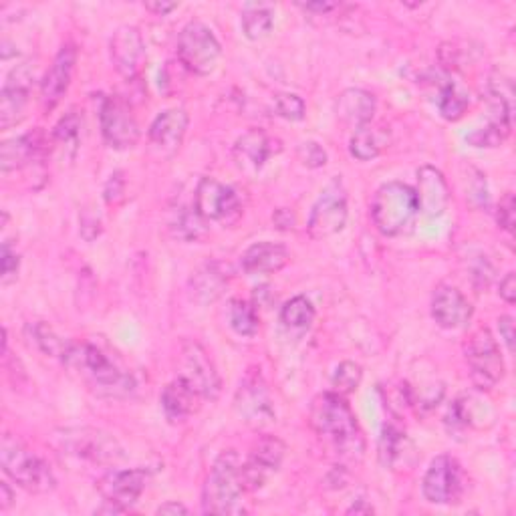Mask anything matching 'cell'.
<instances>
[{
	"instance_id": "cell-35",
	"label": "cell",
	"mask_w": 516,
	"mask_h": 516,
	"mask_svg": "<svg viewBox=\"0 0 516 516\" xmlns=\"http://www.w3.org/2000/svg\"><path fill=\"white\" fill-rule=\"evenodd\" d=\"M281 321L285 323V327L295 329V331H305L311 327V323L315 321V307L313 303L299 295L293 297L291 301L285 303V307L281 309Z\"/></svg>"
},
{
	"instance_id": "cell-31",
	"label": "cell",
	"mask_w": 516,
	"mask_h": 516,
	"mask_svg": "<svg viewBox=\"0 0 516 516\" xmlns=\"http://www.w3.org/2000/svg\"><path fill=\"white\" fill-rule=\"evenodd\" d=\"M412 450V444L398 426H385L379 438V460L383 466L390 468H400L402 464L406 466V456Z\"/></svg>"
},
{
	"instance_id": "cell-20",
	"label": "cell",
	"mask_w": 516,
	"mask_h": 516,
	"mask_svg": "<svg viewBox=\"0 0 516 516\" xmlns=\"http://www.w3.org/2000/svg\"><path fill=\"white\" fill-rule=\"evenodd\" d=\"M47 150H49V140L45 138L41 129H35V132L3 142V146H0V166H3L5 174L21 170L41 160Z\"/></svg>"
},
{
	"instance_id": "cell-26",
	"label": "cell",
	"mask_w": 516,
	"mask_h": 516,
	"mask_svg": "<svg viewBox=\"0 0 516 516\" xmlns=\"http://www.w3.org/2000/svg\"><path fill=\"white\" fill-rule=\"evenodd\" d=\"M200 400V394L182 377L170 381L160 396L162 410L172 424L186 422L190 416H194L200 408Z\"/></svg>"
},
{
	"instance_id": "cell-34",
	"label": "cell",
	"mask_w": 516,
	"mask_h": 516,
	"mask_svg": "<svg viewBox=\"0 0 516 516\" xmlns=\"http://www.w3.org/2000/svg\"><path fill=\"white\" fill-rule=\"evenodd\" d=\"M27 337H29L31 345H35L41 353H45L49 357H57V359H63V355L69 347V343L63 337H59L55 333V329L45 321L27 325Z\"/></svg>"
},
{
	"instance_id": "cell-16",
	"label": "cell",
	"mask_w": 516,
	"mask_h": 516,
	"mask_svg": "<svg viewBox=\"0 0 516 516\" xmlns=\"http://www.w3.org/2000/svg\"><path fill=\"white\" fill-rule=\"evenodd\" d=\"M287 446L275 438L265 436L258 440L248 456V460L242 464V478L246 490H258L267 484V480L281 468L285 460Z\"/></svg>"
},
{
	"instance_id": "cell-10",
	"label": "cell",
	"mask_w": 516,
	"mask_h": 516,
	"mask_svg": "<svg viewBox=\"0 0 516 516\" xmlns=\"http://www.w3.org/2000/svg\"><path fill=\"white\" fill-rule=\"evenodd\" d=\"M234 408L238 416L252 428L269 426L275 420V406L263 375L250 369L234 396Z\"/></svg>"
},
{
	"instance_id": "cell-19",
	"label": "cell",
	"mask_w": 516,
	"mask_h": 516,
	"mask_svg": "<svg viewBox=\"0 0 516 516\" xmlns=\"http://www.w3.org/2000/svg\"><path fill=\"white\" fill-rule=\"evenodd\" d=\"M77 63V49L73 45H63L55 55L45 79L41 83V101L45 109H55L65 93L69 91Z\"/></svg>"
},
{
	"instance_id": "cell-55",
	"label": "cell",
	"mask_w": 516,
	"mask_h": 516,
	"mask_svg": "<svg viewBox=\"0 0 516 516\" xmlns=\"http://www.w3.org/2000/svg\"><path fill=\"white\" fill-rule=\"evenodd\" d=\"M347 512H349V514H353V512H355V514H361V512H367V514H369V512H373V508H371L369 504H363V500H359V504H353Z\"/></svg>"
},
{
	"instance_id": "cell-15",
	"label": "cell",
	"mask_w": 516,
	"mask_h": 516,
	"mask_svg": "<svg viewBox=\"0 0 516 516\" xmlns=\"http://www.w3.org/2000/svg\"><path fill=\"white\" fill-rule=\"evenodd\" d=\"M33 83L35 65L31 63H23L9 73L5 87L0 91V127L11 129L23 121Z\"/></svg>"
},
{
	"instance_id": "cell-37",
	"label": "cell",
	"mask_w": 516,
	"mask_h": 516,
	"mask_svg": "<svg viewBox=\"0 0 516 516\" xmlns=\"http://www.w3.org/2000/svg\"><path fill=\"white\" fill-rule=\"evenodd\" d=\"M510 127L512 123L490 119L484 127L476 129V132L468 136V144L474 148H498L508 138Z\"/></svg>"
},
{
	"instance_id": "cell-38",
	"label": "cell",
	"mask_w": 516,
	"mask_h": 516,
	"mask_svg": "<svg viewBox=\"0 0 516 516\" xmlns=\"http://www.w3.org/2000/svg\"><path fill=\"white\" fill-rule=\"evenodd\" d=\"M170 230L176 238L184 240V242H194L200 240L206 232L204 228V218L194 210H178V214L174 216V220L170 222Z\"/></svg>"
},
{
	"instance_id": "cell-41",
	"label": "cell",
	"mask_w": 516,
	"mask_h": 516,
	"mask_svg": "<svg viewBox=\"0 0 516 516\" xmlns=\"http://www.w3.org/2000/svg\"><path fill=\"white\" fill-rule=\"evenodd\" d=\"M466 198L468 202L474 206V208H488V202H490V196H488V186H486V176L468 166L466 168Z\"/></svg>"
},
{
	"instance_id": "cell-24",
	"label": "cell",
	"mask_w": 516,
	"mask_h": 516,
	"mask_svg": "<svg viewBox=\"0 0 516 516\" xmlns=\"http://www.w3.org/2000/svg\"><path fill=\"white\" fill-rule=\"evenodd\" d=\"M275 142L263 132V129H248L234 144V160L244 172H258L269 158L277 152Z\"/></svg>"
},
{
	"instance_id": "cell-45",
	"label": "cell",
	"mask_w": 516,
	"mask_h": 516,
	"mask_svg": "<svg viewBox=\"0 0 516 516\" xmlns=\"http://www.w3.org/2000/svg\"><path fill=\"white\" fill-rule=\"evenodd\" d=\"M496 220L504 232L512 234V230H514V196L510 192L500 200Z\"/></svg>"
},
{
	"instance_id": "cell-47",
	"label": "cell",
	"mask_w": 516,
	"mask_h": 516,
	"mask_svg": "<svg viewBox=\"0 0 516 516\" xmlns=\"http://www.w3.org/2000/svg\"><path fill=\"white\" fill-rule=\"evenodd\" d=\"M494 279V269L492 265L486 261V256H480L478 265L472 269V281L478 289H486Z\"/></svg>"
},
{
	"instance_id": "cell-12",
	"label": "cell",
	"mask_w": 516,
	"mask_h": 516,
	"mask_svg": "<svg viewBox=\"0 0 516 516\" xmlns=\"http://www.w3.org/2000/svg\"><path fill=\"white\" fill-rule=\"evenodd\" d=\"M347 194L345 188L341 184V180H333L319 196V200L315 202L309 222H307V230L311 234V238L315 240H323L329 236H335L337 232L343 230L345 222H347Z\"/></svg>"
},
{
	"instance_id": "cell-43",
	"label": "cell",
	"mask_w": 516,
	"mask_h": 516,
	"mask_svg": "<svg viewBox=\"0 0 516 516\" xmlns=\"http://www.w3.org/2000/svg\"><path fill=\"white\" fill-rule=\"evenodd\" d=\"M19 267H21V258L17 250L9 240L3 242V248H0V273H3L0 277H3V285H9L11 281L17 279Z\"/></svg>"
},
{
	"instance_id": "cell-7",
	"label": "cell",
	"mask_w": 516,
	"mask_h": 516,
	"mask_svg": "<svg viewBox=\"0 0 516 516\" xmlns=\"http://www.w3.org/2000/svg\"><path fill=\"white\" fill-rule=\"evenodd\" d=\"M222 55V47L212 33V29L200 21H190L180 37H178V59L180 63L194 75H210L218 59Z\"/></svg>"
},
{
	"instance_id": "cell-29",
	"label": "cell",
	"mask_w": 516,
	"mask_h": 516,
	"mask_svg": "<svg viewBox=\"0 0 516 516\" xmlns=\"http://www.w3.org/2000/svg\"><path fill=\"white\" fill-rule=\"evenodd\" d=\"M228 285V275L220 263H208L198 269L190 279V295L194 301L208 305L222 297Z\"/></svg>"
},
{
	"instance_id": "cell-32",
	"label": "cell",
	"mask_w": 516,
	"mask_h": 516,
	"mask_svg": "<svg viewBox=\"0 0 516 516\" xmlns=\"http://www.w3.org/2000/svg\"><path fill=\"white\" fill-rule=\"evenodd\" d=\"M240 25L248 41H261L275 27V11L271 5H248L242 11Z\"/></svg>"
},
{
	"instance_id": "cell-27",
	"label": "cell",
	"mask_w": 516,
	"mask_h": 516,
	"mask_svg": "<svg viewBox=\"0 0 516 516\" xmlns=\"http://www.w3.org/2000/svg\"><path fill=\"white\" fill-rule=\"evenodd\" d=\"M390 144H392L390 127L371 121L361 127H355V132L349 140V152L359 162H371L390 148Z\"/></svg>"
},
{
	"instance_id": "cell-14",
	"label": "cell",
	"mask_w": 516,
	"mask_h": 516,
	"mask_svg": "<svg viewBox=\"0 0 516 516\" xmlns=\"http://www.w3.org/2000/svg\"><path fill=\"white\" fill-rule=\"evenodd\" d=\"M424 498L432 504H454L464 492V474L456 458L442 454L432 460L424 480Z\"/></svg>"
},
{
	"instance_id": "cell-44",
	"label": "cell",
	"mask_w": 516,
	"mask_h": 516,
	"mask_svg": "<svg viewBox=\"0 0 516 516\" xmlns=\"http://www.w3.org/2000/svg\"><path fill=\"white\" fill-rule=\"evenodd\" d=\"M299 160L303 166L311 168V170H317V168H323L327 164V152L317 144V142H303L299 146Z\"/></svg>"
},
{
	"instance_id": "cell-39",
	"label": "cell",
	"mask_w": 516,
	"mask_h": 516,
	"mask_svg": "<svg viewBox=\"0 0 516 516\" xmlns=\"http://www.w3.org/2000/svg\"><path fill=\"white\" fill-rule=\"evenodd\" d=\"M361 377H363L361 365H357L353 361H343L337 365V369L333 373V379H331L333 390L341 396H349L359 387Z\"/></svg>"
},
{
	"instance_id": "cell-42",
	"label": "cell",
	"mask_w": 516,
	"mask_h": 516,
	"mask_svg": "<svg viewBox=\"0 0 516 516\" xmlns=\"http://www.w3.org/2000/svg\"><path fill=\"white\" fill-rule=\"evenodd\" d=\"M275 111L279 117L287 121H301L305 117V101L295 93H279L275 95Z\"/></svg>"
},
{
	"instance_id": "cell-2",
	"label": "cell",
	"mask_w": 516,
	"mask_h": 516,
	"mask_svg": "<svg viewBox=\"0 0 516 516\" xmlns=\"http://www.w3.org/2000/svg\"><path fill=\"white\" fill-rule=\"evenodd\" d=\"M61 361L69 369L77 371L99 396L127 398L136 390L134 375L123 371L113 359L91 343H69Z\"/></svg>"
},
{
	"instance_id": "cell-49",
	"label": "cell",
	"mask_w": 516,
	"mask_h": 516,
	"mask_svg": "<svg viewBox=\"0 0 516 516\" xmlns=\"http://www.w3.org/2000/svg\"><path fill=\"white\" fill-rule=\"evenodd\" d=\"M500 297L508 305H514V301H516V277H514V273H508L500 281Z\"/></svg>"
},
{
	"instance_id": "cell-33",
	"label": "cell",
	"mask_w": 516,
	"mask_h": 516,
	"mask_svg": "<svg viewBox=\"0 0 516 516\" xmlns=\"http://www.w3.org/2000/svg\"><path fill=\"white\" fill-rule=\"evenodd\" d=\"M468 95L452 81V79H440L438 81V109L444 119L458 121L464 117L468 109Z\"/></svg>"
},
{
	"instance_id": "cell-51",
	"label": "cell",
	"mask_w": 516,
	"mask_h": 516,
	"mask_svg": "<svg viewBox=\"0 0 516 516\" xmlns=\"http://www.w3.org/2000/svg\"><path fill=\"white\" fill-rule=\"evenodd\" d=\"M273 222H275V226H277L279 230H291V228H295L297 218H295L293 210L281 208V210H277V212L273 214Z\"/></svg>"
},
{
	"instance_id": "cell-40",
	"label": "cell",
	"mask_w": 516,
	"mask_h": 516,
	"mask_svg": "<svg viewBox=\"0 0 516 516\" xmlns=\"http://www.w3.org/2000/svg\"><path fill=\"white\" fill-rule=\"evenodd\" d=\"M81 125L83 119L77 111H69L65 117H61V121L57 123L55 132H53V140L57 144H61V148H77L79 144V134H81Z\"/></svg>"
},
{
	"instance_id": "cell-9",
	"label": "cell",
	"mask_w": 516,
	"mask_h": 516,
	"mask_svg": "<svg viewBox=\"0 0 516 516\" xmlns=\"http://www.w3.org/2000/svg\"><path fill=\"white\" fill-rule=\"evenodd\" d=\"M99 123L103 140L115 150H129L140 142V125L129 105L117 95L101 97Z\"/></svg>"
},
{
	"instance_id": "cell-52",
	"label": "cell",
	"mask_w": 516,
	"mask_h": 516,
	"mask_svg": "<svg viewBox=\"0 0 516 516\" xmlns=\"http://www.w3.org/2000/svg\"><path fill=\"white\" fill-rule=\"evenodd\" d=\"M146 9L152 11V13H156L158 17H166V15H170L172 11H176L178 5H176V3H160V0H158V3H148Z\"/></svg>"
},
{
	"instance_id": "cell-53",
	"label": "cell",
	"mask_w": 516,
	"mask_h": 516,
	"mask_svg": "<svg viewBox=\"0 0 516 516\" xmlns=\"http://www.w3.org/2000/svg\"><path fill=\"white\" fill-rule=\"evenodd\" d=\"M158 514H174V516H178V514H188V508L182 502L170 500V502H166V504H162L158 508Z\"/></svg>"
},
{
	"instance_id": "cell-1",
	"label": "cell",
	"mask_w": 516,
	"mask_h": 516,
	"mask_svg": "<svg viewBox=\"0 0 516 516\" xmlns=\"http://www.w3.org/2000/svg\"><path fill=\"white\" fill-rule=\"evenodd\" d=\"M311 428L343 458H359L365 450L357 418L345 402V396L337 392H327L313 400Z\"/></svg>"
},
{
	"instance_id": "cell-21",
	"label": "cell",
	"mask_w": 516,
	"mask_h": 516,
	"mask_svg": "<svg viewBox=\"0 0 516 516\" xmlns=\"http://www.w3.org/2000/svg\"><path fill=\"white\" fill-rule=\"evenodd\" d=\"M472 305L454 287L442 285L432 299V317L442 329H464L472 319Z\"/></svg>"
},
{
	"instance_id": "cell-25",
	"label": "cell",
	"mask_w": 516,
	"mask_h": 516,
	"mask_svg": "<svg viewBox=\"0 0 516 516\" xmlns=\"http://www.w3.org/2000/svg\"><path fill=\"white\" fill-rule=\"evenodd\" d=\"M418 202L420 210L430 216H442L448 210L450 204V190L446 184V178L440 170L432 166H424L418 170Z\"/></svg>"
},
{
	"instance_id": "cell-4",
	"label": "cell",
	"mask_w": 516,
	"mask_h": 516,
	"mask_svg": "<svg viewBox=\"0 0 516 516\" xmlns=\"http://www.w3.org/2000/svg\"><path fill=\"white\" fill-rule=\"evenodd\" d=\"M420 214L418 194L404 182H387L371 200V220L383 236H400Z\"/></svg>"
},
{
	"instance_id": "cell-46",
	"label": "cell",
	"mask_w": 516,
	"mask_h": 516,
	"mask_svg": "<svg viewBox=\"0 0 516 516\" xmlns=\"http://www.w3.org/2000/svg\"><path fill=\"white\" fill-rule=\"evenodd\" d=\"M125 196V180H123V174L121 172H113L105 184V190H103V198L107 204H117L121 202Z\"/></svg>"
},
{
	"instance_id": "cell-8",
	"label": "cell",
	"mask_w": 516,
	"mask_h": 516,
	"mask_svg": "<svg viewBox=\"0 0 516 516\" xmlns=\"http://www.w3.org/2000/svg\"><path fill=\"white\" fill-rule=\"evenodd\" d=\"M464 351L474 385L478 390H492V387L504 377V359L492 333L488 329L474 331Z\"/></svg>"
},
{
	"instance_id": "cell-17",
	"label": "cell",
	"mask_w": 516,
	"mask_h": 516,
	"mask_svg": "<svg viewBox=\"0 0 516 516\" xmlns=\"http://www.w3.org/2000/svg\"><path fill=\"white\" fill-rule=\"evenodd\" d=\"M109 55L115 71L123 79L140 77L146 65V45L136 27H119L109 41Z\"/></svg>"
},
{
	"instance_id": "cell-3",
	"label": "cell",
	"mask_w": 516,
	"mask_h": 516,
	"mask_svg": "<svg viewBox=\"0 0 516 516\" xmlns=\"http://www.w3.org/2000/svg\"><path fill=\"white\" fill-rule=\"evenodd\" d=\"M246 492L242 478V460L234 450L222 452L210 468L204 484L202 504L210 514H244L242 494Z\"/></svg>"
},
{
	"instance_id": "cell-11",
	"label": "cell",
	"mask_w": 516,
	"mask_h": 516,
	"mask_svg": "<svg viewBox=\"0 0 516 516\" xmlns=\"http://www.w3.org/2000/svg\"><path fill=\"white\" fill-rule=\"evenodd\" d=\"M200 394L202 400H218L222 392L220 375L208 355V351L196 341H184L180 351V375Z\"/></svg>"
},
{
	"instance_id": "cell-48",
	"label": "cell",
	"mask_w": 516,
	"mask_h": 516,
	"mask_svg": "<svg viewBox=\"0 0 516 516\" xmlns=\"http://www.w3.org/2000/svg\"><path fill=\"white\" fill-rule=\"evenodd\" d=\"M498 331H500V337L506 343L508 351L512 353L514 351V323H512V317H508V315L500 317L498 319Z\"/></svg>"
},
{
	"instance_id": "cell-5",
	"label": "cell",
	"mask_w": 516,
	"mask_h": 516,
	"mask_svg": "<svg viewBox=\"0 0 516 516\" xmlns=\"http://www.w3.org/2000/svg\"><path fill=\"white\" fill-rule=\"evenodd\" d=\"M0 464L5 474L27 492L47 494L57 486L51 466L11 434H5L0 444Z\"/></svg>"
},
{
	"instance_id": "cell-22",
	"label": "cell",
	"mask_w": 516,
	"mask_h": 516,
	"mask_svg": "<svg viewBox=\"0 0 516 516\" xmlns=\"http://www.w3.org/2000/svg\"><path fill=\"white\" fill-rule=\"evenodd\" d=\"M188 132V113L184 109H166L150 125V144L170 156L180 150Z\"/></svg>"
},
{
	"instance_id": "cell-54",
	"label": "cell",
	"mask_w": 516,
	"mask_h": 516,
	"mask_svg": "<svg viewBox=\"0 0 516 516\" xmlns=\"http://www.w3.org/2000/svg\"><path fill=\"white\" fill-rule=\"evenodd\" d=\"M13 504V490L7 482H0V508L7 510Z\"/></svg>"
},
{
	"instance_id": "cell-28",
	"label": "cell",
	"mask_w": 516,
	"mask_h": 516,
	"mask_svg": "<svg viewBox=\"0 0 516 516\" xmlns=\"http://www.w3.org/2000/svg\"><path fill=\"white\" fill-rule=\"evenodd\" d=\"M375 107H377V101L373 93L351 87V89H345L337 99V117L347 125L361 127L373 121Z\"/></svg>"
},
{
	"instance_id": "cell-50",
	"label": "cell",
	"mask_w": 516,
	"mask_h": 516,
	"mask_svg": "<svg viewBox=\"0 0 516 516\" xmlns=\"http://www.w3.org/2000/svg\"><path fill=\"white\" fill-rule=\"evenodd\" d=\"M299 9H303L305 13H311V15L327 17V15H331L333 11H339L341 5H337V3H307V5L299 3Z\"/></svg>"
},
{
	"instance_id": "cell-18",
	"label": "cell",
	"mask_w": 516,
	"mask_h": 516,
	"mask_svg": "<svg viewBox=\"0 0 516 516\" xmlns=\"http://www.w3.org/2000/svg\"><path fill=\"white\" fill-rule=\"evenodd\" d=\"M238 208H240L238 196L230 186L208 176L198 182L196 194H194V210L204 220L224 222L232 214H236Z\"/></svg>"
},
{
	"instance_id": "cell-36",
	"label": "cell",
	"mask_w": 516,
	"mask_h": 516,
	"mask_svg": "<svg viewBox=\"0 0 516 516\" xmlns=\"http://www.w3.org/2000/svg\"><path fill=\"white\" fill-rule=\"evenodd\" d=\"M228 321L234 333H238L240 337H254L258 333V315L254 305H250L248 301H242V299L230 301Z\"/></svg>"
},
{
	"instance_id": "cell-23",
	"label": "cell",
	"mask_w": 516,
	"mask_h": 516,
	"mask_svg": "<svg viewBox=\"0 0 516 516\" xmlns=\"http://www.w3.org/2000/svg\"><path fill=\"white\" fill-rule=\"evenodd\" d=\"M289 248L281 242H254L242 254V271L246 275H273L289 263Z\"/></svg>"
},
{
	"instance_id": "cell-30",
	"label": "cell",
	"mask_w": 516,
	"mask_h": 516,
	"mask_svg": "<svg viewBox=\"0 0 516 516\" xmlns=\"http://www.w3.org/2000/svg\"><path fill=\"white\" fill-rule=\"evenodd\" d=\"M458 428H484L494 422L492 406L478 396H464L450 408V416Z\"/></svg>"
},
{
	"instance_id": "cell-6",
	"label": "cell",
	"mask_w": 516,
	"mask_h": 516,
	"mask_svg": "<svg viewBox=\"0 0 516 516\" xmlns=\"http://www.w3.org/2000/svg\"><path fill=\"white\" fill-rule=\"evenodd\" d=\"M57 440L65 454L91 464L111 466L123 460L125 456L121 444L111 434L95 428L63 430L61 436H57Z\"/></svg>"
},
{
	"instance_id": "cell-13",
	"label": "cell",
	"mask_w": 516,
	"mask_h": 516,
	"mask_svg": "<svg viewBox=\"0 0 516 516\" xmlns=\"http://www.w3.org/2000/svg\"><path fill=\"white\" fill-rule=\"evenodd\" d=\"M150 478L152 474L144 468L111 470L97 480V490L103 496V502L127 512L146 492Z\"/></svg>"
}]
</instances>
